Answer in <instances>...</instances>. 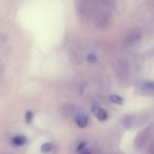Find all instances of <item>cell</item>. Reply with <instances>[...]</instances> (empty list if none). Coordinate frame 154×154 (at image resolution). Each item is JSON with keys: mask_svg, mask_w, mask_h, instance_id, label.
<instances>
[{"mask_svg": "<svg viewBox=\"0 0 154 154\" xmlns=\"http://www.w3.org/2000/svg\"><path fill=\"white\" fill-rule=\"evenodd\" d=\"M92 18L94 20L95 26L101 31L109 29L113 23V15L110 9L101 5L96 7Z\"/></svg>", "mask_w": 154, "mask_h": 154, "instance_id": "1", "label": "cell"}, {"mask_svg": "<svg viewBox=\"0 0 154 154\" xmlns=\"http://www.w3.org/2000/svg\"><path fill=\"white\" fill-rule=\"evenodd\" d=\"M96 7L97 0H78V13L83 21L92 18Z\"/></svg>", "mask_w": 154, "mask_h": 154, "instance_id": "2", "label": "cell"}, {"mask_svg": "<svg viewBox=\"0 0 154 154\" xmlns=\"http://www.w3.org/2000/svg\"><path fill=\"white\" fill-rule=\"evenodd\" d=\"M116 72L118 77L123 80H125L129 78L130 69H129V63L126 59H120L117 61Z\"/></svg>", "mask_w": 154, "mask_h": 154, "instance_id": "3", "label": "cell"}, {"mask_svg": "<svg viewBox=\"0 0 154 154\" xmlns=\"http://www.w3.org/2000/svg\"><path fill=\"white\" fill-rule=\"evenodd\" d=\"M151 133H152V127L151 126L145 128L141 133H139V134L137 135L136 140H135V146L137 149L141 150L145 146V144L147 143V142L150 138Z\"/></svg>", "mask_w": 154, "mask_h": 154, "instance_id": "4", "label": "cell"}, {"mask_svg": "<svg viewBox=\"0 0 154 154\" xmlns=\"http://www.w3.org/2000/svg\"><path fill=\"white\" fill-rule=\"evenodd\" d=\"M140 40H141V33L137 31H134L127 35V37L125 41V44L129 47L134 46V45L137 44Z\"/></svg>", "mask_w": 154, "mask_h": 154, "instance_id": "5", "label": "cell"}, {"mask_svg": "<svg viewBox=\"0 0 154 154\" xmlns=\"http://www.w3.org/2000/svg\"><path fill=\"white\" fill-rule=\"evenodd\" d=\"M76 108L71 104H65L60 108V114H61L63 116H70L74 114Z\"/></svg>", "mask_w": 154, "mask_h": 154, "instance_id": "6", "label": "cell"}, {"mask_svg": "<svg viewBox=\"0 0 154 154\" xmlns=\"http://www.w3.org/2000/svg\"><path fill=\"white\" fill-rule=\"evenodd\" d=\"M76 124L80 128H85L88 126V117L85 116H79L76 117Z\"/></svg>", "mask_w": 154, "mask_h": 154, "instance_id": "7", "label": "cell"}, {"mask_svg": "<svg viewBox=\"0 0 154 154\" xmlns=\"http://www.w3.org/2000/svg\"><path fill=\"white\" fill-rule=\"evenodd\" d=\"M95 114H96L97 117L98 118V120H100V121H106L107 119V116H108L107 112L102 108H97V111L95 112Z\"/></svg>", "mask_w": 154, "mask_h": 154, "instance_id": "8", "label": "cell"}, {"mask_svg": "<svg viewBox=\"0 0 154 154\" xmlns=\"http://www.w3.org/2000/svg\"><path fill=\"white\" fill-rule=\"evenodd\" d=\"M13 143L16 146H23L26 143V138L23 135H16L13 139Z\"/></svg>", "mask_w": 154, "mask_h": 154, "instance_id": "9", "label": "cell"}, {"mask_svg": "<svg viewBox=\"0 0 154 154\" xmlns=\"http://www.w3.org/2000/svg\"><path fill=\"white\" fill-rule=\"evenodd\" d=\"M134 124V119L132 116H126L124 118V125L125 127H131Z\"/></svg>", "mask_w": 154, "mask_h": 154, "instance_id": "10", "label": "cell"}, {"mask_svg": "<svg viewBox=\"0 0 154 154\" xmlns=\"http://www.w3.org/2000/svg\"><path fill=\"white\" fill-rule=\"evenodd\" d=\"M110 101L114 104H116V105H122L124 100L121 97L119 96H116V95H113L110 97Z\"/></svg>", "mask_w": 154, "mask_h": 154, "instance_id": "11", "label": "cell"}, {"mask_svg": "<svg viewBox=\"0 0 154 154\" xmlns=\"http://www.w3.org/2000/svg\"><path fill=\"white\" fill-rule=\"evenodd\" d=\"M52 148H53V145H52L51 143H44V144H42V145L41 150H42V152L47 153V152H51V151L52 150Z\"/></svg>", "mask_w": 154, "mask_h": 154, "instance_id": "12", "label": "cell"}, {"mask_svg": "<svg viewBox=\"0 0 154 154\" xmlns=\"http://www.w3.org/2000/svg\"><path fill=\"white\" fill-rule=\"evenodd\" d=\"M143 90H145V91L152 92V91L153 90V83L151 82V81L145 82V83L143 85Z\"/></svg>", "mask_w": 154, "mask_h": 154, "instance_id": "13", "label": "cell"}, {"mask_svg": "<svg viewBox=\"0 0 154 154\" xmlns=\"http://www.w3.org/2000/svg\"><path fill=\"white\" fill-rule=\"evenodd\" d=\"M32 118H33V114H32V111H27L26 114H25V119H26L27 123H31L32 120Z\"/></svg>", "mask_w": 154, "mask_h": 154, "instance_id": "14", "label": "cell"}, {"mask_svg": "<svg viewBox=\"0 0 154 154\" xmlns=\"http://www.w3.org/2000/svg\"><path fill=\"white\" fill-rule=\"evenodd\" d=\"M88 61L89 62H92V63H94V62H96L97 61V57L94 55V54H89V55H88Z\"/></svg>", "mask_w": 154, "mask_h": 154, "instance_id": "15", "label": "cell"}, {"mask_svg": "<svg viewBox=\"0 0 154 154\" xmlns=\"http://www.w3.org/2000/svg\"><path fill=\"white\" fill-rule=\"evenodd\" d=\"M84 154H89L88 152H84Z\"/></svg>", "mask_w": 154, "mask_h": 154, "instance_id": "16", "label": "cell"}]
</instances>
